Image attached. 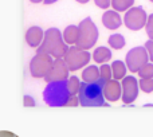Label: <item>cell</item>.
<instances>
[{"label": "cell", "mask_w": 153, "mask_h": 137, "mask_svg": "<svg viewBox=\"0 0 153 137\" xmlns=\"http://www.w3.org/2000/svg\"><path fill=\"white\" fill-rule=\"evenodd\" d=\"M69 50V45L65 42L63 35L55 27H51L45 32L42 45L38 47V51H45L54 58H63Z\"/></svg>", "instance_id": "cell-1"}, {"label": "cell", "mask_w": 153, "mask_h": 137, "mask_svg": "<svg viewBox=\"0 0 153 137\" xmlns=\"http://www.w3.org/2000/svg\"><path fill=\"white\" fill-rule=\"evenodd\" d=\"M71 97V93L67 86V81H58L47 83L43 90V101L48 106H66L67 101Z\"/></svg>", "instance_id": "cell-2"}, {"label": "cell", "mask_w": 153, "mask_h": 137, "mask_svg": "<svg viewBox=\"0 0 153 137\" xmlns=\"http://www.w3.org/2000/svg\"><path fill=\"white\" fill-rule=\"evenodd\" d=\"M78 98L82 106H109L105 102L103 85L100 81L94 83L82 82L78 92Z\"/></svg>", "instance_id": "cell-3"}, {"label": "cell", "mask_w": 153, "mask_h": 137, "mask_svg": "<svg viewBox=\"0 0 153 137\" xmlns=\"http://www.w3.org/2000/svg\"><path fill=\"white\" fill-rule=\"evenodd\" d=\"M79 27V38L75 46L83 50H90L94 47L98 40V28L91 20V18H86L78 24Z\"/></svg>", "instance_id": "cell-4"}, {"label": "cell", "mask_w": 153, "mask_h": 137, "mask_svg": "<svg viewBox=\"0 0 153 137\" xmlns=\"http://www.w3.org/2000/svg\"><path fill=\"white\" fill-rule=\"evenodd\" d=\"M63 59L70 71H76L89 63L90 59H91V55H90V53L87 50L79 48L78 46L74 45L69 47V50H67L66 55L63 57Z\"/></svg>", "instance_id": "cell-5"}, {"label": "cell", "mask_w": 153, "mask_h": 137, "mask_svg": "<svg viewBox=\"0 0 153 137\" xmlns=\"http://www.w3.org/2000/svg\"><path fill=\"white\" fill-rule=\"evenodd\" d=\"M53 57L45 51H36L30 62V74L34 78H45L53 65Z\"/></svg>", "instance_id": "cell-6"}, {"label": "cell", "mask_w": 153, "mask_h": 137, "mask_svg": "<svg viewBox=\"0 0 153 137\" xmlns=\"http://www.w3.org/2000/svg\"><path fill=\"white\" fill-rule=\"evenodd\" d=\"M148 22V16L146 12L143 10V7H134V8H129L125 13L124 18V23L132 31H138L141 30L144 26H146Z\"/></svg>", "instance_id": "cell-7"}, {"label": "cell", "mask_w": 153, "mask_h": 137, "mask_svg": "<svg viewBox=\"0 0 153 137\" xmlns=\"http://www.w3.org/2000/svg\"><path fill=\"white\" fill-rule=\"evenodd\" d=\"M149 54L145 47H134L126 54V66L132 73H138L144 65L148 63Z\"/></svg>", "instance_id": "cell-8"}, {"label": "cell", "mask_w": 153, "mask_h": 137, "mask_svg": "<svg viewBox=\"0 0 153 137\" xmlns=\"http://www.w3.org/2000/svg\"><path fill=\"white\" fill-rule=\"evenodd\" d=\"M69 74H70V70H69V67H67L65 59L56 58L55 61L53 62V65H51L48 73L46 74L45 81L47 82V83H50V82H58V81H67L70 77Z\"/></svg>", "instance_id": "cell-9"}, {"label": "cell", "mask_w": 153, "mask_h": 137, "mask_svg": "<svg viewBox=\"0 0 153 137\" xmlns=\"http://www.w3.org/2000/svg\"><path fill=\"white\" fill-rule=\"evenodd\" d=\"M121 85H122V97H121L122 102L125 105L133 103L138 95V89H140L138 81L133 75H128L122 79Z\"/></svg>", "instance_id": "cell-10"}, {"label": "cell", "mask_w": 153, "mask_h": 137, "mask_svg": "<svg viewBox=\"0 0 153 137\" xmlns=\"http://www.w3.org/2000/svg\"><path fill=\"white\" fill-rule=\"evenodd\" d=\"M103 95L108 101H118L122 97V85L117 79H110L103 85Z\"/></svg>", "instance_id": "cell-11"}, {"label": "cell", "mask_w": 153, "mask_h": 137, "mask_svg": "<svg viewBox=\"0 0 153 137\" xmlns=\"http://www.w3.org/2000/svg\"><path fill=\"white\" fill-rule=\"evenodd\" d=\"M45 32L39 26H31L26 32V42L30 47H39L43 42Z\"/></svg>", "instance_id": "cell-12"}, {"label": "cell", "mask_w": 153, "mask_h": 137, "mask_svg": "<svg viewBox=\"0 0 153 137\" xmlns=\"http://www.w3.org/2000/svg\"><path fill=\"white\" fill-rule=\"evenodd\" d=\"M102 24L108 30H117L122 24V19L118 15V11L108 10L102 15Z\"/></svg>", "instance_id": "cell-13"}, {"label": "cell", "mask_w": 153, "mask_h": 137, "mask_svg": "<svg viewBox=\"0 0 153 137\" xmlns=\"http://www.w3.org/2000/svg\"><path fill=\"white\" fill-rule=\"evenodd\" d=\"M101 79V71L100 67L94 66H87L83 68V73H82V81L87 82V83H94V82H98Z\"/></svg>", "instance_id": "cell-14"}, {"label": "cell", "mask_w": 153, "mask_h": 137, "mask_svg": "<svg viewBox=\"0 0 153 137\" xmlns=\"http://www.w3.org/2000/svg\"><path fill=\"white\" fill-rule=\"evenodd\" d=\"M78 38H79V27L74 26V24H70L65 28L63 31V39L65 42L67 43L69 46H74L78 42Z\"/></svg>", "instance_id": "cell-15"}, {"label": "cell", "mask_w": 153, "mask_h": 137, "mask_svg": "<svg viewBox=\"0 0 153 137\" xmlns=\"http://www.w3.org/2000/svg\"><path fill=\"white\" fill-rule=\"evenodd\" d=\"M111 58V51L110 48L105 47V46H101V47H97L93 53V59L97 63H106L108 61H110Z\"/></svg>", "instance_id": "cell-16"}, {"label": "cell", "mask_w": 153, "mask_h": 137, "mask_svg": "<svg viewBox=\"0 0 153 137\" xmlns=\"http://www.w3.org/2000/svg\"><path fill=\"white\" fill-rule=\"evenodd\" d=\"M126 65L121 61H114L111 63V71H113V78L120 81L126 77Z\"/></svg>", "instance_id": "cell-17"}, {"label": "cell", "mask_w": 153, "mask_h": 137, "mask_svg": "<svg viewBox=\"0 0 153 137\" xmlns=\"http://www.w3.org/2000/svg\"><path fill=\"white\" fill-rule=\"evenodd\" d=\"M109 45H110L111 48H116V50H121L125 46V38L122 36L121 34H113L109 36L108 39Z\"/></svg>", "instance_id": "cell-18"}, {"label": "cell", "mask_w": 153, "mask_h": 137, "mask_svg": "<svg viewBox=\"0 0 153 137\" xmlns=\"http://www.w3.org/2000/svg\"><path fill=\"white\" fill-rule=\"evenodd\" d=\"M134 0H111V7L118 12L122 11H128L129 8H132Z\"/></svg>", "instance_id": "cell-19"}, {"label": "cell", "mask_w": 153, "mask_h": 137, "mask_svg": "<svg viewBox=\"0 0 153 137\" xmlns=\"http://www.w3.org/2000/svg\"><path fill=\"white\" fill-rule=\"evenodd\" d=\"M100 71H101V79H100V82L102 85H105L108 81L113 79V71H111V66H109L108 63H102V65H101Z\"/></svg>", "instance_id": "cell-20"}, {"label": "cell", "mask_w": 153, "mask_h": 137, "mask_svg": "<svg viewBox=\"0 0 153 137\" xmlns=\"http://www.w3.org/2000/svg\"><path fill=\"white\" fill-rule=\"evenodd\" d=\"M81 85L82 83H81V81H79V78L75 75L69 77V79H67V86H69V90H70V93H71V95L78 94Z\"/></svg>", "instance_id": "cell-21"}, {"label": "cell", "mask_w": 153, "mask_h": 137, "mask_svg": "<svg viewBox=\"0 0 153 137\" xmlns=\"http://www.w3.org/2000/svg\"><path fill=\"white\" fill-rule=\"evenodd\" d=\"M140 89L145 93H152L153 92V78H141L140 82Z\"/></svg>", "instance_id": "cell-22"}, {"label": "cell", "mask_w": 153, "mask_h": 137, "mask_svg": "<svg viewBox=\"0 0 153 137\" xmlns=\"http://www.w3.org/2000/svg\"><path fill=\"white\" fill-rule=\"evenodd\" d=\"M141 78H153V63H146L138 70Z\"/></svg>", "instance_id": "cell-23"}, {"label": "cell", "mask_w": 153, "mask_h": 137, "mask_svg": "<svg viewBox=\"0 0 153 137\" xmlns=\"http://www.w3.org/2000/svg\"><path fill=\"white\" fill-rule=\"evenodd\" d=\"M146 34L153 40V13L148 16V22H146Z\"/></svg>", "instance_id": "cell-24"}, {"label": "cell", "mask_w": 153, "mask_h": 137, "mask_svg": "<svg viewBox=\"0 0 153 137\" xmlns=\"http://www.w3.org/2000/svg\"><path fill=\"white\" fill-rule=\"evenodd\" d=\"M23 103H24V106H27V108H32V106L36 105L34 97H31V95H28V94H26L23 97Z\"/></svg>", "instance_id": "cell-25"}, {"label": "cell", "mask_w": 153, "mask_h": 137, "mask_svg": "<svg viewBox=\"0 0 153 137\" xmlns=\"http://www.w3.org/2000/svg\"><path fill=\"white\" fill-rule=\"evenodd\" d=\"M94 3L98 8H102V10H106L111 5V0H94Z\"/></svg>", "instance_id": "cell-26"}, {"label": "cell", "mask_w": 153, "mask_h": 137, "mask_svg": "<svg viewBox=\"0 0 153 137\" xmlns=\"http://www.w3.org/2000/svg\"><path fill=\"white\" fill-rule=\"evenodd\" d=\"M78 105H81L79 98H78V94L71 95V97H70V100L67 101V103H66V106H78Z\"/></svg>", "instance_id": "cell-27"}, {"label": "cell", "mask_w": 153, "mask_h": 137, "mask_svg": "<svg viewBox=\"0 0 153 137\" xmlns=\"http://www.w3.org/2000/svg\"><path fill=\"white\" fill-rule=\"evenodd\" d=\"M145 48L148 50V54H149V58H151V61L153 62V40H148L145 45Z\"/></svg>", "instance_id": "cell-28"}, {"label": "cell", "mask_w": 153, "mask_h": 137, "mask_svg": "<svg viewBox=\"0 0 153 137\" xmlns=\"http://www.w3.org/2000/svg\"><path fill=\"white\" fill-rule=\"evenodd\" d=\"M0 137H19L15 133L8 132V130H0Z\"/></svg>", "instance_id": "cell-29"}, {"label": "cell", "mask_w": 153, "mask_h": 137, "mask_svg": "<svg viewBox=\"0 0 153 137\" xmlns=\"http://www.w3.org/2000/svg\"><path fill=\"white\" fill-rule=\"evenodd\" d=\"M55 1H58V0H45V4H53V3H55Z\"/></svg>", "instance_id": "cell-30"}, {"label": "cell", "mask_w": 153, "mask_h": 137, "mask_svg": "<svg viewBox=\"0 0 153 137\" xmlns=\"http://www.w3.org/2000/svg\"><path fill=\"white\" fill-rule=\"evenodd\" d=\"M78 3H81V4H86V3H89L90 0H76Z\"/></svg>", "instance_id": "cell-31"}, {"label": "cell", "mask_w": 153, "mask_h": 137, "mask_svg": "<svg viewBox=\"0 0 153 137\" xmlns=\"http://www.w3.org/2000/svg\"><path fill=\"white\" fill-rule=\"evenodd\" d=\"M31 3H42V1H45V0H30Z\"/></svg>", "instance_id": "cell-32"}, {"label": "cell", "mask_w": 153, "mask_h": 137, "mask_svg": "<svg viewBox=\"0 0 153 137\" xmlns=\"http://www.w3.org/2000/svg\"><path fill=\"white\" fill-rule=\"evenodd\" d=\"M151 1H153V0H151Z\"/></svg>", "instance_id": "cell-33"}]
</instances>
